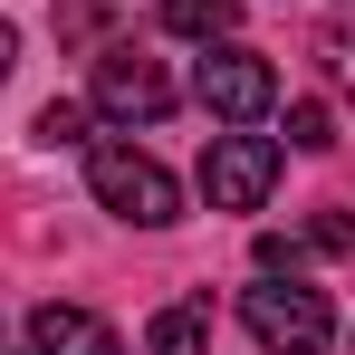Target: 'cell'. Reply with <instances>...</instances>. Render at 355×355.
<instances>
[{"mask_svg": "<svg viewBox=\"0 0 355 355\" xmlns=\"http://www.w3.org/2000/svg\"><path fill=\"white\" fill-rule=\"evenodd\" d=\"M87 192L116 211V221H135V231H173L182 221V182L144 154V144H87Z\"/></svg>", "mask_w": 355, "mask_h": 355, "instance_id": "1", "label": "cell"}, {"mask_svg": "<svg viewBox=\"0 0 355 355\" xmlns=\"http://www.w3.org/2000/svg\"><path fill=\"white\" fill-rule=\"evenodd\" d=\"M240 327L259 336L269 355H317L327 336H336V307H327V288H307V279H279V269H259V288H240Z\"/></svg>", "mask_w": 355, "mask_h": 355, "instance_id": "2", "label": "cell"}, {"mask_svg": "<svg viewBox=\"0 0 355 355\" xmlns=\"http://www.w3.org/2000/svg\"><path fill=\"white\" fill-rule=\"evenodd\" d=\"M192 96H202V116H221V125H259L279 106V67L259 49H240V39H211V58L192 67Z\"/></svg>", "mask_w": 355, "mask_h": 355, "instance_id": "3", "label": "cell"}, {"mask_svg": "<svg viewBox=\"0 0 355 355\" xmlns=\"http://www.w3.org/2000/svg\"><path fill=\"white\" fill-rule=\"evenodd\" d=\"M279 164H288L279 135H250V125H240V135H211V144H202V192H211V211H259V202L279 192Z\"/></svg>", "mask_w": 355, "mask_h": 355, "instance_id": "4", "label": "cell"}, {"mask_svg": "<svg viewBox=\"0 0 355 355\" xmlns=\"http://www.w3.org/2000/svg\"><path fill=\"white\" fill-rule=\"evenodd\" d=\"M87 106L116 116V125H154V116H173V77L154 58H135V49H116V58H96V96Z\"/></svg>", "mask_w": 355, "mask_h": 355, "instance_id": "5", "label": "cell"}, {"mask_svg": "<svg viewBox=\"0 0 355 355\" xmlns=\"http://www.w3.org/2000/svg\"><path fill=\"white\" fill-rule=\"evenodd\" d=\"M29 355H125V336L96 317V307H67V297H49V307L29 317Z\"/></svg>", "mask_w": 355, "mask_h": 355, "instance_id": "6", "label": "cell"}, {"mask_svg": "<svg viewBox=\"0 0 355 355\" xmlns=\"http://www.w3.org/2000/svg\"><path fill=\"white\" fill-rule=\"evenodd\" d=\"M144 355H211V307H164L144 327Z\"/></svg>", "mask_w": 355, "mask_h": 355, "instance_id": "7", "label": "cell"}, {"mask_svg": "<svg viewBox=\"0 0 355 355\" xmlns=\"http://www.w3.org/2000/svg\"><path fill=\"white\" fill-rule=\"evenodd\" d=\"M164 29L211 49V39H231V29H240V0H164Z\"/></svg>", "mask_w": 355, "mask_h": 355, "instance_id": "8", "label": "cell"}, {"mask_svg": "<svg viewBox=\"0 0 355 355\" xmlns=\"http://www.w3.org/2000/svg\"><path fill=\"white\" fill-rule=\"evenodd\" d=\"M87 125H96V106H77V96H49V106H39V125H29V135H39V144H49V154H58V144H87Z\"/></svg>", "mask_w": 355, "mask_h": 355, "instance_id": "9", "label": "cell"}, {"mask_svg": "<svg viewBox=\"0 0 355 355\" xmlns=\"http://www.w3.org/2000/svg\"><path fill=\"white\" fill-rule=\"evenodd\" d=\"M288 144H297V154H327V144H336V106L297 96V106H288Z\"/></svg>", "mask_w": 355, "mask_h": 355, "instance_id": "10", "label": "cell"}, {"mask_svg": "<svg viewBox=\"0 0 355 355\" xmlns=\"http://www.w3.org/2000/svg\"><path fill=\"white\" fill-rule=\"evenodd\" d=\"M307 250H327V259H346V250H355V221H346V211H317V221H307Z\"/></svg>", "mask_w": 355, "mask_h": 355, "instance_id": "11", "label": "cell"}, {"mask_svg": "<svg viewBox=\"0 0 355 355\" xmlns=\"http://www.w3.org/2000/svg\"><path fill=\"white\" fill-rule=\"evenodd\" d=\"M327 67H336V77L355 87V29H336V39H327Z\"/></svg>", "mask_w": 355, "mask_h": 355, "instance_id": "12", "label": "cell"}, {"mask_svg": "<svg viewBox=\"0 0 355 355\" xmlns=\"http://www.w3.org/2000/svg\"><path fill=\"white\" fill-rule=\"evenodd\" d=\"M10 67H19V29L0 19V87H10Z\"/></svg>", "mask_w": 355, "mask_h": 355, "instance_id": "13", "label": "cell"}]
</instances>
